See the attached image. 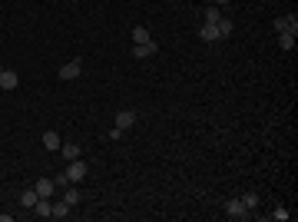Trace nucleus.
<instances>
[{
	"mask_svg": "<svg viewBox=\"0 0 298 222\" xmlns=\"http://www.w3.org/2000/svg\"><path fill=\"white\" fill-rule=\"evenodd\" d=\"M87 173H90V166L83 163V159H70V166H66V179H70L73 186L83 183V179H87Z\"/></svg>",
	"mask_w": 298,
	"mask_h": 222,
	"instance_id": "f257e3e1",
	"label": "nucleus"
},
{
	"mask_svg": "<svg viewBox=\"0 0 298 222\" xmlns=\"http://www.w3.org/2000/svg\"><path fill=\"white\" fill-rule=\"evenodd\" d=\"M80 73H83V60L77 56V60H70V63H63V66H60V73H56V80H77Z\"/></svg>",
	"mask_w": 298,
	"mask_h": 222,
	"instance_id": "f03ea898",
	"label": "nucleus"
},
{
	"mask_svg": "<svg viewBox=\"0 0 298 222\" xmlns=\"http://www.w3.org/2000/svg\"><path fill=\"white\" fill-rule=\"evenodd\" d=\"M226 215H229V219H249L252 212L242 206V199H229V202H226Z\"/></svg>",
	"mask_w": 298,
	"mask_h": 222,
	"instance_id": "7ed1b4c3",
	"label": "nucleus"
},
{
	"mask_svg": "<svg viewBox=\"0 0 298 222\" xmlns=\"http://www.w3.org/2000/svg\"><path fill=\"white\" fill-rule=\"evenodd\" d=\"M153 53H159L156 40H149V43H133V56L136 60H146V56H153Z\"/></svg>",
	"mask_w": 298,
	"mask_h": 222,
	"instance_id": "20e7f679",
	"label": "nucleus"
},
{
	"mask_svg": "<svg viewBox=\"0 0 298 222\" xmlns=\"http://www.w3.org/2000/svg\"><path fill=\"white\" fill-rule=\"evenodd\" d=\"M33 189H37V196L40 199H53V179H47V176H43V179H37V183H33Z\"/></svg>",
	"mask_w": 298,
	"mask_h": 222,
	"instance_id": "39448f33",
	"label": "nucleus"
},
{
	"mask_svg": "<svg viewBox=\"0 0 298 222\" xmlns=\"http://www.w3.org/2000/svg\"><path fill=\"white\" fill-rule=\"evenodd\" d=\"M133 123H136V110H119L116 113V129H123V133H126Z\"/></svg>",
	"mask_w": 298,
	"mask_h": 222,
	"instance_id": "423d86ee",
	"label": "nucleus"
},
{
	"mask_svg": "<svg viewBox=\"0 0 298 222\" xmlns=\"http://www.w3.org/2000/svg\"><path fill=\"white\" fill-rule=\"evenodd\" d=\"M20 87V77L14 70H0V90H17Z\"/></svg>",
	"mask_w": 298,
	"mask_h": 222,
	"instance_id": "0eeeda50",
	"label": "nucleus"
},
{
	"mask_svg": "<svg viewBox=\"0 0 298 222\" xmlns=\"http://www.w3.org/2000/svg\"><path fill=\"white\" fill-rule=\"evenodd\" d=\"M199 40H205V43H219V27L215 24H205V27H199Z\"/></svg>",
	"mask_w": 298,
	"mask_h": 222,
	"instance_id": "6e6552de",
	"label": "nucleus"
},
{
	"mask_svg": "<svg viewBox=\"0 0 298 222\" xmlns=\"http://www.w3.org/2000/svg\"><path fill=\"white\" fill-rule=\"evenodd\" d=\"M43 146H47L50 153H60V146H63L60 133H53V129H50V133H43Z\"/></svg>",
	"mask_w": 298,
	"mask_h": 222,
	"instance_id": "1a4fd4ad",
	"label": "nucleus"
},
{
	"mask_svg": "<svg viewBox=\"0 0 298 222\" xmlns=\"http://www.w3.org/2000/svg\"><path fill=\"white\" fill-rule=\"evenodd\" d=\"M33 212H37L40 219H50V212H53V199H37V206H33Z\"/></svg>",
	"mask_w": 298,
	"mask_h": 222,
	"instance_id": "9d476101",
	"label": "nucleus"
},
{
	"mask_svg": "<svg viewBox=\"0 0 298 222\" xmlns=\"http://www.w3.org/2000/svg\"><path fill=\"white\" fill-rule=\"evenodd\" d=\"M37 199H40V196H37V189H24V192H20V206L30 212V209L37 206Z\"/></svg>",
	"mask_w": 298,
	"mask_h": 222,
	"instance_id": "9b49d317",
	"label": "nucleus"
},
{
	"mask_svg": "<svg viewBox=\"0 0 298 222\" xmlns=\"http://www.w3.org/2000/svg\"><path fill=\"white\" fill-rule=\"evenodd\" d=\"M70 202H63V199H60V202H53V212H50V219H66V215H70Z\"/></svg>",
	"mask_w": 298,
	"mask_h": 222,
	"instance_id": "f8f14e48",
	"label": "nucleus"
},
{
	"mask_svg": "<svg viewBox=\"0 0 298 222\" xmlns=\"http://www.w3.org/2000/svg\"><path fill=\"white\" fill-rule=\"evenodd\" d=\"M63 202H70V206H77V202H80V189H77L73 183L63 189Z\"/></svg>",
	"mask_w": 298,
	"mask_h": 222,
	"instance_id": "ddd939ff",
	"label": "nucleus"
},
{
	"mask_svg": "<svg viewBox=\"0 0 298 222\" xmlns=\"http://www.w3.org/2000/svg\"><path fill=\"white\" fill-rule=\"evenodd\" d=\"M149 40L153 37H149L146 27H133V43H149Z\"/></svg>",
	"mask_w": 298,
	"mask_h": 222,
	"instance_id": "4468645a",
	"label": "nucleus"
},
{
	"mask_svg": "<svg viewBox=\"0 0 298 222\" xmlns=\"http://www.w3.org/2000/svg\"><path fill=\"white\" fill-rule=\"evenodd\" d=\"M60 153H63L66 159H80V146H77V143H63Z\"/></svg>",
	"mask_w": 298,
	"mask_h": 222,
	"instance_id": "2eb2a0df",
	"label": "nucleus"
},
{
	"mask_svg": "<svg viewBox=\"0 0 298 222\" xmlns=\"http://www.w3.org/2000/svg\"><path fill=\"white\" fill-rule=\"evenodd\" d=\"M242 206H245V209L252 212V209L259 206V192H242Z\"/></svg>",
	"mask_w": 298,
	"mask_h": 222,
	"instance_id": "dca6fc26",
	"label": "nucleus"
},
{
	"mask_svg": "<svg viewBox=\"0 0 298 222\" xmlns=\"http://www.w3.org/2000/svg\"><path fill=\"white\" fill-rule=\"evenodd\" d=\"M278 47H282V50H291V53H295V37H291V33H278Z\"/></svg>",
	"mask_w": 298,
	"mask_h": 222,
	"instance_id": "f3484780",
	"label": "nucleus"
},
{
	"mask_svg": "<svg viewBox=\"0 0 298 222\" xmlns=\"http://www.w3.org/2000/svg\"><path fill=\"white\" fill-rule=\"evenodd\" d=\"M215 27H219V37L226 40L229 33H232V27H236V24H232V20H229V17H222V20H219V24H215Z\"/></svg>",
	"mask_w": 298,
	"mask_h": 222,
	"instance_id": "a211bd4d",
	"label": "nucleus"
},
{
	"mask_svg": "<svg viewBox=\"0 0 298 222\" xmlns=\"http://www.w3.org/2000/svg\"><path fill=\"white\" fill-rule=\"evenodd\" d=\"M219 20H222L219 7H212V4H209V7H205V24H219Z\"/></svg>",
	"mask_w": 298,
	"mask_h": 222,
	"instance_id": "6ab92c4d",
	"label": "nucleus"
},
{
	"mask_svg": "<svg viewBox=\"0 0 298 222\" xmlns=\"http://www.w3.org/2000/svg\"><path fill=\"white\" fill-rule=\"evenodd\" d=\"M53 186H56V189H66V186H70L66 173H56V176H53Z\"/></svg>",
	"mask_w": 298,
	"mask_h": 222,
	"instance_id": "aec40b11",
	"label": "nucleus"
},
{
	"mask_svg": "<svg viewBox=\"0 0 298 222\" xmlns=\"http://www.w3.org/2000/svg\"><path fill=\"white\" fill-rule=\"evenodd\" d=\"M288 209H285V206H275V212H272V219H278V222H285V219H288Z\"/></svg>",
	"mask_w": 298,
	"mask_h": 222,
	"instance_id": "412c9836",
	"label": "nucleus"
},
{
	"mask_svg": "<svg viewBox=\"0 0 298 222\" xmlns=\"http://www.w3.org/2000/svg\"><path fill=\"white\" fill-rule=\"evenodd\" d=\"M212 7H222V4H229V0H209Z\"/></svg>",
	"mask_w": 298,
	"mask_h": 222,
	"instance_id": "4be33fe9",
	"label": "nucleus"
}]
</instances>
